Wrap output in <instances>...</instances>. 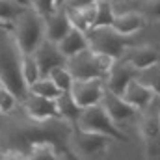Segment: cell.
Returning a JSON list of instances; mask_svg holds the SVG:
<instances>
[{
    "label": "cell",
    "mask_w": 160,
    "mask_h": 160,
    "mask_svg": "<svg viewBox=\"0 0 160 160\" xmlns=\"http://www.w3.org/2000/svg\"><path fill=\"white\" fill-rule=\"evenodd\" d=\"M22 58L24 52L19 47L13 28H0V80L19 102H24L30 93L22 75Z\"/></svg>",
    "instance_id": "obj_1"
},
{
    "label": "cell",
    "mask_w": 160,
    "mask_h": 160,
    "mask_svg": "<svg viewBox=\"0 0 160 160\" xmlns=\"http://www.w3.org/2000/svg\"><path fill=\"white\" fill-rule=\"evenodd\" d=\"M86 36L89 41V48H93L95 52L106 54L114 60L123 58L127 48L136 45V39L132 38V34L130 36L121 34L112 24L110 26H91L89 30H86Z\"/></svg>",
    "instance_id": "obj_2"
},
{
    "label": "cell",
    "mask_w": 160,
    "mask_h": 160,
    "mask_svg": "<svg viewBox=\"0 0 160 160\" xmlns=\"http://www.w3.org/2000/svg\"><path fill=\"white\" fill-rule=\"evenodd\" d=\"M13 34L24 54H34L45 39V17L30 6L13 22Z\"/></svg>",
    "instance_id": "obj_3"
},
{
    "label": "cell",
    "mask_w": 160,
    "mask_h": 160,
    "mask_svg": "<svg viewBox=\"0 0 160 160\" xmlns=\"http://www.w3.org/2000/svg\"><path fill=\"white\" fill-rule=\"evenodd\" d=\"M114 58L95 52L93 48H86L78 54L67 58V69L75 78H106Z\"/></svg>",
    "instance_id": "obj_4"
},
{
    "label": "cell",
    "mask_w": 160,
    "mask_h": 160,
    "mask_svg": "<svg viewBox=\"0 0 160 160\" xmlns=\"http://www.w3.org/2000/svg\"><path fill=\"white\" fill-rule=\"evenodd\" d=\"M77 127L82 130H89V132H99V134H106L110 138H116L121 142H127V134L118 127V123L110 118V114L106 112V108L102 106V102L82 108V114L78 118Z\"/></svg>",
    "instance_id": "obj_5"
},
{
    "label": "cell",
    "mask_w": 160,
    "mask_h": 160,
    "mask_svg": "<svg viewBox=\"0 0 160 160\" xmlns=\"http://www.w3.org/2000/svg\"><path fill=\"white\" fill-rule=\"evenodd\" d=\"M108 138L106 134H99V132H89V130H82L75 125L73 132H71V143L75 153L82 158H97L102 157L108 149Z\"/></svg>",
    "instance_id": "obj_6"
},
{
    "label": "cell",
    "mask_w": 160,
    "mask_h": 160,
    "mask_svg": "<svg viewBox=\"0 0 160 160\" xmlns=\"http://www.w3.org/2000/svg\"><path fill=\"white\" fill-rule=\"evenodd\" d=\"M34 58L38 62L41 77H48L52 69L67 65V56L60 50V45L56 41L47 39V38L41 41V45L36 48Z\"/></svg>",
    "instance_id": "obj_7"
},
{
    "label": "cell",
    "mask_w": 160,
    "mask_h": 160,
    "mask_svg": "<svg viewBox=\"0 0 160 160\" xmlns=\"http://www.w3.org/2000/svg\"><path fill=\"white\" fill-rule=\"evenodd\" d=\"M71 95L82 108L99 104L104 95V80L102 78H75Z\"/></svg>",
    "instance_id": "obj_8"
},
{
    "label": "cell",
    "mask_w": 160,
    "mask_h": 160,
    "mask_svg": "<svg viewBox=\"0 0 160 160\" xmlns=\"http://www.w3.org/2000/svg\"><path fill=\"white\" fill-rule=\"evenodd\" d=\"M138 73H140V69H136L127 60H123V58L114 60V63H112L106 78H104V86H106V89H110V91H114L118 95H123L128 82L136 78Z\"/></svg>",
    "instance_id": "obj_9"
},
{
    "label": "cell",
    "mask_w": 160,
    "mask_h": 160,
    "mask_svg": "<svg viewBox=\"0 0 160 160\" xmlns=\"http://www.w3.org/2000/svg\"><path fill=\"white\" fill-rule=\"evenodd\" d=\"M140 134L147 143L149 155H157L160 151V110L145 108V114L140 119Z\"/></svg>",
    "instance_id": "obj_10"
},
{
    "label": "cell",
    "mask_w": 160,
    "mask_h": 160,
    "mask_svg": "<svg viewBox=\"0 0 160 160\" xmlns=\"http://www.w3.org/2000/svg\"><path fill=\"white\" fill-rule=\"evenodd\" d=\"M28 118L34 121H50L58 118V104L56 99H48L38 93H28V97L22 102Z\"/></svg>",
    "instance_id": "obj_11"
},
{
    "label": "cell",
    "mask_w": 160,
    "mask_h": 160,
    "mask_svg": "<svg viewBox=\"0 0 160 160\" xmlns=\"http://www.w3.org/2000/svg\"><path fill=\"white\" fill-rule=\"evenodd\" d=\"M101 102H102V106L106 108V112L110 114V118L116 121V123H125V121L136 118L138 108L132 106L130 102H127L121 95L110 91V89H106V86H104V95H102V101Z\"/></svg>",
    "instance_id": "obj_12"
},
{
    "label": "cell",
    "mask_w": 160,
    "mask_h": 160,
    "mask_svg": "<svg viewBox=\"0 0 160 160\" xmlns=\"http://www.w3.org/2000/svg\"><path fill=\"white\" fill-rule=\"evenodd\" d=\"M71 28H73V24H71L65 6H60L52 13L45 15V38L47 39L60 43Z\"/></svg>",
    "instance_id": "obj_13"
},
{
    "label": "cell",
    "mask_w": 160,
    "mask_h": 160,
    "mask_svg": "<svg viewBox=\"0 0 160 160\" xmlns=\"http://www.w3.org/2000/svg\"><path fill=\"white\" fill-rule=\"evenodd\" d=\"M123 60H127L128 63H132L136 69H145V67H149V65L160 62V47L132 45L123 54Z\"/></svg>",
    "instance_id": "obj_14"
},
{
    "label": "cell",
    "mask_w": 160,
    "mask_h": 160,
    "mask_svg": "<svg viewBox=\"0 0 160 160\" xmlns=\"http://www.w3.org/2000/svg\"><path fill=\"white\" fill-rule=\"evenodd\" d=\"M153 95H155V91L151 88H147L145 84H142L140 80L134 78L128 82V86H127V89L121 97L127 102H130L132 106H136L138 110H145L153 102Z\"/></svg>",
    "instance_id": "obj_15"
},
{
    "label": "cell",
    "mask_w": 160,
    "mask_h": 160,
    "mask_svg": "<svg viewBox=\"0 0 160 160\" xmlns=\"http://www.w3.org/2000/svg\"><path fill=\"white\" fill-rule=\"evenodd\" d=\"M58 45H60V50H62L67 58L78 54V52L86 50V48H89V41H88L86 32H82V30L75 28V26L65 34V38L60 41Z\"/></svg>",
    "instance_id": "obj_16"
},
{
    "label": "cell",
    "mask_w": 160,
    "mask_h": 160,
    "mask_svg": "<svg viewBox=\"0 0 160 160\" xmlns=\"http://www.w3.org/2000/svg\"><path fill=\"white\" fill-rule=\"evenodd\" d=\"M58 104V118L67 121L69 125H77L78 118L82 114V106L75 101V97L71 95V91H62V95L56 99Z\"/></svg>",
    "instance_id": "obj_17"
},
{
    "label": "cell",
    "mask_w": 160,
    "mask_h": 160,
    "mask_svg": "<svg viewBox=\"0 0 160 160\" xmlns=\"http://www.w3.org/2000/svg\"><path fill=\"white\" fill-rule=\"evenodd\" d=\"M145 15L143 13H136V11H127V13H118L116 15V19H114V22H112V26L121 32V34H127V36H130V34H134V32H138L140 28H143V24H145Z\"/></svg>",
    "instance_id": "obj_18"
},
{
    "label": "cell",
    "mask_w": 160,
    "mask_h": 160,
    "mask_svg": "<svg viewBox=\"0 0 160 160\" xmlns=\"http://www.w3.org/2000/svg\"><path fill=\"white\" fill-rule=\"evenodd\" d=\"M32 4L22 0H0V21L13 26V22L30 8Z\"/></svg>",
    "instance_id": "obj_19"
},
{
    "label": "cell",
    "mask_w": 160,
    "mask_h": 160,
    "mask_svg": "<svg viewBox=\"0 0 160 160\" xmlns=\"http://www.w3.org/2000/svg\"><path fill=\"white\" fill-rule=\"evenodd\" d=\"M30 91L38 93V95H43V97H48V99H58L62 95V89L56 86V82L50 77H41L39 80H36L30 86Z\"/></svg>",
    "instance_id": "obj_20"
},
{
    "label": "cell",
    "mask_w": 160,
    "mask_h": 160,
    "mask_svg": "<svg viewBox=\"0 0 160 160\" xmlns=\"http://www.w3.org/2000/svg\"><path fill=\"white\" fill-rule=\"evenodd\" d=\"M136 80H140L142 84H145L147 88H151L157 95H160V65L153 63L145 69H140Z\"/></svg>",
    "instance_id": "obj_21"
},
{
    "label": "cell",
    "mask_w": 160,
    "mask_h": 160,
    "mask_svg": "<svg viewBox=\"0 0 160 160\" xmlns=\"http://www.w3.org/2000/svg\"><path fill=\"white\" fill-rule=\"evenodd\" d=\"M116 19V11H114V2L112 0H102L97 4V11H95V21L93 26H110Z\"/></svg>",
    "instance_id": "obj_22"
},
{
    "label": "cell",
    "mask_w": 160,
    "mask_h": 160,
    "mask_svg": "<svg viewBox=\"0 0 160 160\" xmlns=\"http://www.w3.org/2000/svg\"><path fill=\"white\" fill-rule=\"evenodd\" d=\"M48 77L56 82V86H58L62 91H71L73 82H75V77L71 75V71H69L65 65H63V67H56V69H52Z\"/></svg>",
    "instance_id": "obj_23"
},
{
    "label": "cell",
    "mask_w": 160,
    "mask_h": 160,
    "mask_svg": "<svg viewBox=\"0 0 160 160\" xmlns=\"http://www.w3.org/2000/svg\"><path fill=\"white\" fill-rule=\"evenodd\" d=\"M22 75H24V80H26L28 88H30L36 80L41 78L39 67H38V62H36L34 54H24V58H22Z\"/></svg>",
    "instance_id": "obj_24"
},
{
    "label": "cell",
    "mask_w": 160,
    "mask_h": 160,
    "mask_svg": "<svg viewBox=\"0 0 160 160\" xmlns=\"http://www.w3.org/2000/svg\"><path fill=\"white\" fill-rule=\"evenodd\" d=\"M17 102H19L17 97H15L6 86H2V88H0V114H8V112H11V110L15 108Z\"/></svg>",
    "instance_id": "obj_25"
},
{
    "label": "cell",
    "mask_w": 160,
    "mask_h": 160,
    "mask_svg": "<svg viewBox=\"0 0 160 160\" xmlns=\"http://www.w3.org/2000/svg\"><path fill=\"white\" fill-rule=\"evenodd\" d=\"M142 13L149 21H160V0H147L142 8Z\"/></svg>",
    "instance_id": "obj_26"
},
{
    "label": "cell",
    "mask_w": 160,
    "mask_h": 160,
    "mask_svg": "<svg viewBox=\"0 0 160 160\" xmlns=\"http://www.w3.org/2000/svg\"><path fill=\"white\" fill-rule=\"evenodd\" d=\"M30 4H32V8H34L38 13H41L43 17L48 15V13H52V11L58 8L56 0H30Z\"/></svg>",
    "instance_id": "obj_27"
},
{
    "label": "cell",
    "mask_w": 160,
    "mask_h": 160,
    "mask_svg": "<svg viewBox=\"0 0 160 160\" xmlns=\"http://www.w3.org/2000/svg\"><path fill=\"white\" fill-rule=\"evenodd\" d=\"M102 0H67L65 4H71V6H77V8H84V6H93V4H99Z\"/></svg>",
    "instance_id": "obj_28"
},
{
    "label": "cell",
    "mask_w": 160,
    "mask_h": 160,
    "mask_svg": "<svg viewBox=\"0 0 160 160\" xmlns=\"http://www.w3.org/2000/svg\"><path fill=\"white\" fill-rule=\"evenodd\" d=\"M0 28H13V26L8 24V22H4V21H0Z\"/></svg>",
    "instance_id": "obj_29"
},
{
    "label": "cell",
    "mask_w": 160,
    "mask_h": 160,
    "mask_svg": "<svg viewBox=\"0 0 160 160\" xmlns=\"http://www.w3.org/2000/svg\"><path fill=\"white\" fill-rule=\"evenodd\" d=\"M65 2H67V0H56V4H58V8H60V6H65Z\"/></svg>",
    "instance_id": "obj_30"
},
{
    "label": "cell",
    "mask_w": 160,
    "mask_h": 160,
    "mask_svg": "<svg viewBox=\"0 0 160 160\" xmlns=\"http://www.w3.org/2000/svg\"><path fill=\"white\" fill-rule=\"evenodd\" d=\"M112 2H130V0H112Z\"/></svg>",
    "instance_id": "obj_31"
},
{
    "label": "cell",
    "mask_w": 160,
    "mask_h": 160,
    "mask_svg": "<svg viewBox=\"0 0 160 160\" xmlns=\"http://www.w3.org/2000/svg\"><path fill=\"white\" fill-rule=\"evenodd\" d=\"M2 86H4V84H2V80H0V88H2Z\"/></svg>",
    "instance_id": "obj_32"
},
{
    "label": "cell",
    "mask_w": 160,
    "mask_h": 160,
    "mask_svg": "<svg viewBox=\"0 0 160 160\" xmlns=\"http://www.w3.org/2000/svg\"><path fill=\"white\" fill-rule=\"evenodd\" d=\"M28 2H30V0H28Z\"/></svg>",
    "instance_id": "obj_33"
}]
</instances>
